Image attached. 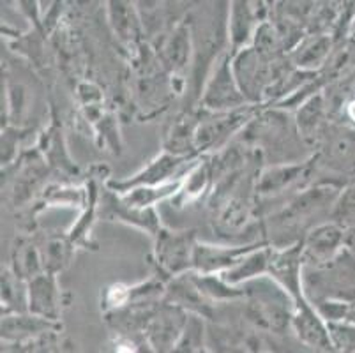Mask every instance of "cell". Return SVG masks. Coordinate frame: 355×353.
Returning a JSON list of instances; mask_svg holds the SVG:
<instances>
[{
  "label": "cell",
  "mask_w": 355,
  "mask_h": 353,
  "mask_svg": "<svg viewBox=\"0 0 355 353\" xmlns=\"http://www.w3.org/2000/svg\"><path fill=\"white\" fill-rule=\"evenodd\" d=\"M232 69L242 94L251 106H258L266 101L276 80L274 62L261 57L253 46H250L232 57Z\"/></svg>",
  "instance_id": "8992f818"
},
{
  "label": "cell",
  "mask_w": 355,
  "mask_h": 353,
  "mask_svg": "<svg viewBox=\"0 0 355 353\" xmlns=\"http://www.w3.org/2000/svg\"><path fill=\"white\" fill-rule=\"evenodd\" d=\"M292 332L299 345H302L311 353H334L327 322L318 315V311L309 300L295 306Z\"/></svg>",
  "instance_id": "4fadbf2b"
},
{
  "label": "cell",
  "mask_w": 355,
  "mask_h": 353,
  "mask_svg": "<svg viewBox=\"0 0 355 353\" xmlns=\"http://www.w3.org/2000/svg\"><path fill=\"white\" fill-rule=\"evenodd\" d=\"M62 348H64V353H83L82 350H80V346L76 345V341H73L71 338H64Z\"/></svg>",
  "instance_id": "836d02e7"
},
{
  "label": "cell",
  "mask_w": 355,
  "mask_h": 353,
  "mask_svg": "<svg viewBox=\"0 0 355 353\" xmlns=\"http://www.w3.org/2000/svg\"><path fill=\"white\" fill-rule=\"evenodd\" d=\"M98 214L108 221H119L144 230L150 237H156L163 228L156 209H135L121 198V194L114 193L108 187L98 200Z\"/></svg>",
  "instance_id": "8fae6325"
},
{
  "label": "cell",
  "mask_w": 355,
  "mask_h": 353,
  "mask_svg": "<svg viewBox=\"0 0 355 353\" xmlns=\"http://www.w3.org/2000/svg\"><path fill=\"white\" fill-rule=\"evenodd\" d=\"M27 313L48 322L59 323L62 304L57 276L43 272L27 283Z\"/></svg>",
  "instance_id": "5bb4252c"
},
{
  "label": "cell",
  "mask_w": 355,
  "mask_h": 353,
  "mask_svg": "<svg viewBox=\"0 0 355 353\" xmlns=\"http://www.w3.org/2000/svg\"><path fill=\"white\" fill-rule=\"evenodd\" d=\"M193 53V35L191 27L188 24L180 21L173 32L168 35L164 41L163 48H161V57L168 69H172L173 73H179L184 67L189 64V57Z\"/></svg>",
  "instance_id": "7402d4cb"
},
{
  "label": "cell",
  "mask_w": 355,
  "mask_h": 353,
  "mask_svg": "<svg viewBox=\"0 0 355 353\" xmlns=\"http://www.w3.org/2000/svg\"><path fill=\"white\" fill-rule=\"evenodd\" d=\"M180 180L163 184V186L135 187V189L121 194V198L135 209H156V205H159L161 202L175 198L180 189Z\"/></svg>",
  "instance_id": "603a6c76"
},
{
  "label": "cell",
  "mask_w": 355,
  "mask_h": 353,
  "mask_svg": "<svg viewBox=\"0 0 355 353\" xmlns=\"http://www.w3.org/2000/svg\"><path fill=\"white\" fill-rule=\"evenodd\" d=\"M345 232L347 230L334 221L313 225L304 239H301L304 265L324 267L334 261L345 244Z\"/></svg>",
  "instance_id": "30bf717a"
},
{
  "label": "cell",
  "mask_w": 355,
  "mask_h": 353,
  "mask_svg": "<svg viewBox=\"0 0 355 353\" xmlns=\"http://www.w3.org/2000/svg\"><path fill=\"white\" fill-rule=\"evenodd\" d=\"M200 106L203 112L211 113L234 112L251 106L235 80L230 51H223L214 60L211 74L205 80V85L200 94Z\"/></svg>",
  "instance_id": "7a4b0ae2"
},
{
  "label": "cell",
  "mask_w": 355,
  "mask_h": 353,
  "mask_svg": "<svg viewBox=\"0 0 355 353\" xmlns=\"http://www.w3.org/2000/svg\"><path fill=\"white\" fill-rule=\"evenodd\" d=\"M198 242L193 230H172L163 226L154 237V258L168 279L193 272V255Z\"/></svg>",
  "instance_id": "5b68a950"
},
{
  "label": "cell",
  "mask_w": 355,
  "mask_h": 353,
  "mask_svg": "<svg viewBox=\"0 0 355 353\" xmlns=\"http://www.w3.org/2000/svg\"><path fill=\"white\" fill-rule=\"evenodd\" d=\"M212 186H214V180H212L211 157L202 155L180 180L179 193L172 200L173 205L188 207L191 203L200 202L205 194L212 193Z\"/></svg>",
  "instance_id": "ac0fdd59"
},
{
  "label": "cell",
  "mask_w": 355,
  "mask_h": 353,
  "mask_svg": "<svg viewBox=\"0 0 355 353\" xmlns=\"http://www.w3.org/2000/svg\"><path fill=\"white\" fill-rule=\"evenodd\" d=\"M327 108H325L324 94L316 92L309 99H306L295 112V124L297 135L301 136V140L306 144H315L316 138L322 135V124Z\"/></svg>",
  "instance_id": "44dd1931"
},
{
  "label": "cell",
  "mask_w": 355,
  "mask_h": 353,
  "mask_svg": "<svg viewBox=\"0 0 355 353\" xmlns=\"http://www.w3.org/2000/svg\"><path fill=\"white\" fill-rule=\"evenodd\" d=\"M248 352L250 353H274L272 350L266 348V346L261 345L258 339H251V341L248 343Z\"/></svg>",
  "instance_id": "d6a6232c"
},
{
  "label": "cell",
  "mask_w": 355,
  "mask_h": 353,
  "mask_svg": "<svg viewBox=\"0 0 355 353\" xmlns=\"http://www.w3.org/2000/svg\"><path fill=\"white\" fill-rule=\"evenodd\" d=\"M202 155H177L163 150L154 157L147 166L124 180H108L106 187L117 194H124L135 187L145 186H163V184L175 182L188 173L189 168L200 160Z\"/></svg>",
  "instance_id": "277c9868"
},
{
  "label": "cell",
  "mask_w": 355,
  "mask_h": 353,
  "mask_svg": "<svg viewBox=\"0 0 355 353\" xmlns=\"http://www.w3.org/2000/svg\"><path fill=\"white\" fill-rule=\"evenodd\" d=\"M198 353H214V352H212L211 348H207V345H203L202 348H200V352H198Z\"/></svg>",
  "instance_id": "8d00e7d4"
},
{
  "label": "cell",
  "mask_w": 355,
  "mask_h": 353,
  "mask_svg": "<svg viewBox=\"0 0 355 353\" xmlns=\"http://www.w3.org/2000/svg\"><path fill=\"white\" fill-rule=\"evenodd\" d=\"M48 203L51 205H62V207H80L85 203V193L80 191L78 187H64L53 186L48 189L44 194Z\"/></svg>",
  "instance_id": "f546056e"
},
{
  "label": "cell",
  "mask_w": 355,
  "mask_h": 353,
  "mask_svg": "<svg viewBox=\"0 0 355 353\" xmlns=\"http://www.w3.org/2000/svg\"><path fill=\"white\" fill-rule=\"evenodd\" d=\"M108 21L115 37L125 46H133L140 41L145 31L144 19L135 2H108Z\"/></svg>",
  "instance_id": "e0dca14e"
},
{
  "label": "cell",
  "mask_w": 355,
  "mask_h": 353,
  "mask_svg": "<svg viewBox=\"0 0 355 353\" xmlns=\"http://www.w3.org/2000/svg\"><path fill=\"white\" fill-rule=\"evenodd\" d=\"M352 230H354V233H352V239H354V241H355V228H352Z\"/></svg>",
  "instance_id": "74e56055"
},
{
  "label": "cell",
  "mask_w": 355,
  "mask_h": 353,
  "mask_svg": "<svg viewBox=\"0 0 355 353\" xmlns=\"http://www.w3.org/2000/svg\"><path fill=\"white\" fill-rule=\"evenodd\" d=\"M59 332L60 330L50 332V334H44L34 341L27 343V353H64V339H60Z\"/></svg>",
  "instance_id": "4dcf8cb0"
},
{
  "label": "cell",
  "mask_w": 355,
  "mask_h": 353,
  "mask_svg": "<svg viewBox=\"0 0 355 353\" xmlns=\"http://www.w3.org/2000/svg\"><path fill=\"white\" fill-rule=\"evenodd\" d=\"M244 315L257 329L269 334H286L292 330L295 304L285 288L263 276L244 284Z\"/></svg>",
  "instance_id": "6da1fadb"
},
{
  "label": "cell",
  "mask_w": 355,
  "mask_h": 353,
  "mask_svg": "<svg viewBox=\"0 0 355 353\" xmlns=\"http://www.w3.org/2000/svg\"><path fill=\"white\" fill-rule=\"evenodd\" d=\"M27 313V281L18 277L11 268L2 270V316Z\"/></svg>",
  "instance_id": "d4e9b609"
},
{
  "label": "cell",
  "mask_w": 355,
  "mask_h": 353,
  "mask_svg": "<svg viewBox=\"0 0 355 353\" xmlns=\"http://www.w3.org/2000/svg\"><path fill=\"white\" fill-rule=\"evenodd\" d=\"M331 219L341 228H355V184L343 189L332 207Z\"/></svg>",
  "instance_id": "4316f807"
},
{
  "label": "cell",
  "mask_w": 355,
  "mask_h": 353,
  "mask_svg": "<svg viewBox=\"0 0 355 353\" xmlns=\"http://www.w3.org/2000/svg\"><path fill=\"white\" fill-rule=\"evenodd\" d=\"M315 157L309 161H290V163H272L261 168L254 177V193L258 198H272L277 194L301 182L308 177Z\"/></svg>",
  "instance_id": "7c38bea8"
},
{
  "label": "cell",
  "mask_w": 355,
  "mask_h": 353,
  "mask_svg": "<svg viewBox=\"0 0 355 353\" xmlns=\"http://www.w3.org/2000/svg\"><path fill=\"white\" fill-rule=\"evenodd\" d=\"M332 39L327 34H308L304 35L295 50L288 55L293 69L302 73H315L324 64L331 51Z\"/></svg>",
  "instance_id": "ffe728a7"
},
{
  "label": "cell",
  "mask_w": 355,
  "mask_h": 353,
  "mask_svg": "<svg viewBox=\"0 0 355 353\" xmlns=\"http://www.w3.org/2000/svg\"><path fill=\"white\" fill-rule=\"evenodd\" d=\"M334 353H355V323L354 322H329Z\"/></svg>",
  "instance_id": "f1b7e54d"
},
{
  "label": "cell",
  "mask_w": 355,
  "mask_h": 353,
  "mask_svg": "<svg viewBox=\"0 0 355 353\" xmlns=\"http://www.w3.org/2000/svg\"><path fill=\"white\" fill-rule=\"evenodd\" d=\"M0 353H27V345L2 341V352Z\"/></svg>",
  "instance_id": "1f68e13d"
},
{
  "label": "cell",
  "mask_w": 355,
  "mask_h": 353,
  "mask_svg": "<svg viewBox=\"0 0 355 353\" xmlns=\"http://www.w3.org/2000/svg\"><path fill=\"white\" fill-rule=\"evenodd\" d=\"M269 265H270V246H261L254 249L250 255L242 258L235 267L230 270L223 272L219 276L227 281L232 286H244L254 279H260L263 276H269Z\"/></svg>",
  "instance_id": "d6986e66"
},
{
  "label": "cell",
  "mask_w": 355,
  "mask_h": 353,
  "mask_svg": "<svg viewBox=\"0 0 355 353\" xmlns=\"http://www.w3.org/2000/svg\"><path fill=\"white\" fill-rule=\"evenodd\" d=\"M12 272H15L18 277H21L24 281H27V283L31 279H34L35 276H40V274L46 272L41 252L37 251L32 244H25L21 246V248L16 249L15 267H12Z\"/></svg>",
  "instance_id": "484cf974"
},
{
  "label": "cell",
  "mask_w": 355,
  "mask_h": 353,
  "mask_svg": "<svg viewBox=\"0 0 355 353\" xmlns=\"http://www.w3.org/2000/svg\"><path fill=\"white\" fill-rule=\"evenodd\" d=\"M227 353H250V352H248V346H234V348L228 350Z\"/></svg>",
  "instance_id": "e575fe53"
},
{
  "label": "cell",
  "mask_w": 355,
  "mask_h": 353,
  "mask_svg": "<svg viewBox=\"0 0 355 353\" xmlns=\"http://www.w3.org/2000/svg\"><path fill=\"white\" fill-rule=\"evenodd\" d=\"M189 274H191V279L195 281L200 291L212 304L244 300V288L232 286L219 274H212V276H202V274H196V272H189Z\"/></svg>",
  "instance_id": "cb8c5ba5"
},
{
  "label": "cell",
  "mask_w": 355,
  "mask_h": 353,
  "mask_svg": "<svg viewBox=\"0 0 355 353\" xmlns=\"http://www.w3.org/2000/svg\"><path fill=\"white\" fill-rule=\"evenodd\" d=\"M263 6H266L263 2H246V0H237L230 4L228 8V44H230L232 57L253 44L258 25L267 21L266 12L269 9Z\"/></svg>",
  "instance_id": "9c48e42d"
},
{
  "label": "cell",
  "mask_w": 355,
  "mask_h": 353,
  "mask_svg": "<svg viewBox=\"0 0 355 353\" xmlns=\"http://www.w3.org/2000/svg\"><path fill=\"white\" fill-rule=\"evenodd\" d=\"M163 300L202 320H212L216 315L214 304L200 291L195 281L191 279V274H184V276L168 279Z\"/></svg>",
  "instance_id": "9a60e30c"
},
{
  "label": "cell",
  "mask_w": 355,
  "mask_h": 353,
  "mask_svg": "<svg viewBox=\"0 0 355 353\" xmlns=\"http://www.w3.org/2000/svg\"><path fill=\"white\" fill-rule=\"evenodd\" d=\"M203 345H205V323L198 316H189L186 332L172 353H198Z\"/></svg>",
  "instance_id": "83f0119b"
},
{
  "label": "cell",
  "mask_w": 355,
  "mask_h": 353,
  "mask_svg": "<svg viewBox=\"0 0 355 353\" xmlns=\"http://www.w3.org/2000/svg\"><path fill=\"white\" fill-rule=\"evenodd\" d=\"M257 115V106L234 110L225 113L203 112L198 117V128H196V150L198 154L205 152H219L227 148V144L232 136L239 131L246 129L253 122Z\"/></svg>",
  "instance_id": "3957f363"
},
{
  "label": "cell",
  "mask_w": 355,
  "mask_h": 353,
  "mask_svg": "<svg viewBox=\"0 0 355 353\" xmlns=\"http://www.w3.org/2000/svg\"><path fill=\"white\" fill-rule=\"evenodd\" d=\"M0 329H2V341L27 345L41 336L60 330V323L48 322L31 313H12L2 316Z\"/></svg>",
  "instance_id": "2e32d148"
},
{
  "label": "cell",
  "mask_w": 355,
  "mask_h": 353,
  "mask_svg": "<svg viewBox=\"0 0 355 353\" xmlns=\"http://www.w3.org/2000/svg\"><path fill=\"white\" fill-rule=\"evenodd\" d=\"M340 193L331 184H316V186L306 187L301 193L295 194L279 212L274 216L272 223L279 228H297L302 223L308 221L309 218L316 214L329 210L332 212L336 200Z\"/></svg>",
  "instance_id": "52a82bcc"
},
{
  "label": "cell",
  "mask_w": 355,
  "mask_h": 353,
  "mask_svg": "<svg viewBox=\"0 0 355 353\" xmlns=\"http://www.w3.org/2000/svg\"><path fill=\"white\" fill-rule=\"evenodd\" d=\"M266 244L267 242H246L239 246H223L198 241L195 246V255H193V272L202 276L223 274L235 267L251 251Z\"/></svg>",
  "instance_id": "ba28073f"
},
{
  "label": "cell",
  "mask_w": 355,
  "mask_h": 353,
  "mask_svg": "<svg viewBox=\"0 0 355 353\" xmlns=\"http://www.w3.org/2000/svg\"><path fill=\"white\" fill-rule=\"evenodd\" d=\"M347 113H348V117H350L352 121H355V101H352L350 105H348Z\"/></svg>",
  "instance_id": "d590c367"
}]
</instances>
